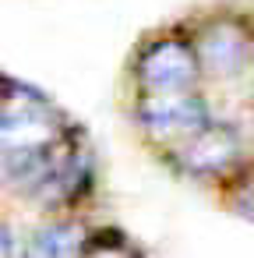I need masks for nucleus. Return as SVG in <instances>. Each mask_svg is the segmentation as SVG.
<instances>
[{
  "instance_id": "f257e3e1",
  "label": "nucleus",
  "mask_w": 254,
  "mask_h": 258,
  "mask_svg": "<svg viewBox=\"0 0 254 258\" xmlns=\"http://www.w3.org/2000/svg\"><path fill=\"white\" fill-rule=\"evenodd\" d=\"M134 82L141 96H170V92H194L205 68L194 46V36L162 32L148 39L134 57Z\"/></svg>"
},
{
  "instance_id": "f03ea898",
  "label": "nucleus",
  "mask_w": 254,
  "mask_h": 258,
  "mask_svg": "<svg viewBox=\"0 0 254 258\" xmlns=\"http://www.w3.org/2000/svg\"><path fill=\"white\" fill-rule=\"evenodd\" d=\"M67 135V124L53 113L50 99L43 92H32L29 85H15L8 78L4 92V152H43L60 145Z\"/></svg>"
},
{
  "instance_id": "7ed1b4c3",
  "label": "nucleus",
  "mask_w": 254,
  "mask_h": 258,
  "mask_svg": "<svg viewBox=\"0 0 254 258\" xmlns=\"http://www.w3.org/2000/svg\"><path fill=\"white\" fill-rule=\"evenodd\" d=\"M240 159V135L229 124H205L201 131L173 142L170 163L187 177H219Z\"/></svg>"
},
{
  "instance_id": "20e7f679",
  "label": "nucleus",
  "mask_w": 254,
  "mask_h": 258,
  "mask_svg": "<svg viewBox=\"0 0 254 258\" xmlns=\"http://www.w3.org/2000/svg\"><path fill=\"white\" fill-rule=\"evenodd\" d=\"M194 46H198V57H201L205 75L229 78V75H236V71L247 68L254 36H250V29H247L240 18L219 15V18L205 22V25L194 32Z\"/></svg>"
},
{
  "instance_id": "39448f33",
  "label": "nucleus",
  "mask_w": 254,
  "mask_h": 258,
  "mask_svg": "<svg viewBox=\"0 0 254 258\" xmlns=\"http://www.w3.org/2000/svg\"><path fill=\"white\" fill-rule=\"evenodd\" d=\"M134 120L159 135L162 142L166 138H187L194 131H201L208 120V106L198 92H170V96H141L138 106H134Z\"/></svg>"
},
{
  "instance_id": "423d86ee",
  "label": "nucleus",
  "mask_w": 254,
  "mask_h": 258,
  "mask_svg": "<svg viewBox=\"0 0 254 258\" xmlns=\"http://www.w3.org/2000/svg\"><path fill=\"white\" fill-rule=\"evenodd\" d=\"M85 247L89 230L81 223H46L29 237L25 258H81Z\"/></svg>"
},
{
  "instance_id": "0eeeda50",
  "label": "nucleus",
  "mask_w": 254,
  "mask_h": 258,
  "mask_svg": "<svg viewBox=\"0 0 254 258\" xmlns=\"http://www.w3.org/2000/svg\"><path fill=\"white\" fill-rule=\"evenodd\" d=\"M81 258H138V251L127 244L120 230H99L89 237V247Z\"/></svg>"
}]
</instances>
